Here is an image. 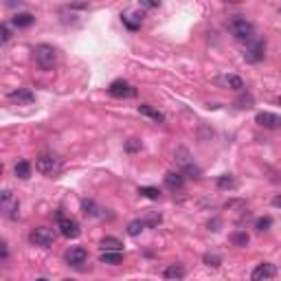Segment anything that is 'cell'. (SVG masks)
Listing matches in <instances>:
<instances>
[{"label":"cell","instance_id":"cell-1","mask_svg":"<svg viewBox=\"0 0 281 281\" xmlns=\"http://www.w3.org/2000/svg\"><path fill=\"white\" fill-rule=\"evenodd\" d=\"M226 26L237 40H241V42H253L255 26L246 16H231V20H228Z\"/></svg>","mask_w":281,"mask_h":281},{"label":"cell","instance_id":"cell-2","mask_svg":"<svg viewBox=\"0 0 281 281\" xmlns=\"http://www.w3.org/2000/svg\"><path fill=\"white\" fill-rule=\"evenodd\" d=\"M35 169L44 176H60L61 171V158L55 154H40L35 161Z\"/></svg>","mask_w":281,"mask_h":281},{"label":"cell","instance_id":"cell-3","mask_svg":"<svg viewBox=\"0 0 281 281\" xmlns=\"http://www.w3.org/2000/svg\"><path fill=\"white\" fill-rule=\"evenodd\" d=\"M33 57H35V64L42 70H51L53 66L57 64V51L51 44H40V46H35Z\"/></svg>","mask_w":281,"mask_h":281},{"label":"cell","instance_id":"cell-4","mask_svg":"<svg viewBox=\"0 0 281 281\" xmlns=\"http://www.w3.org/2000/svg\"><path fill=\"white\" fill-rule=\"evenodd\" d=\"M29 241L35 246H51L55 241V231L48 226H35L29 235Z\"/></svg>","mask_w":281,"mask_h":281},{"label":"cell","instance_id":"cell-5","mask_svg":"<svg viewBox=\"0 0 281 281\" xmlns=\"http://www.w3.org/2000/svg\"><path fill=\"white\" fill-rule=\"evenodd\" d=\"M108 92L112 97H117V99H132V97H136V88L132 83L123 81V79H117V81L110 83Z\"/></svg>","mask_w":281,"mask_h":281},{"label":"cell","instance_id":"cell-6","mask_svg":"<svg viewBox=\"0 0 281 281\" xmlns=\"http://www.w3.org/2000/svg\"><path fill=\"white\" fill-rule=\"evenodd\" d=\"M60 233L68 240H77L81 235V228H79V222L73 218H61L60 215Z\"/></svg>","mask_w":281,"mask_h":281},{"label":"cell","instance_id":"cell-7","mask_svg":"<svg viewBox=\"0 0 281 281\" xmlns=\"http://www.w3.org/2000/svg\"><path fill=\"white\" fill-rule=\"evenodd\" d=\"M263 55H266V44H263L261 40H255V42L246 48L244 60L248 61V64H257V61L263 60Z\"/></svg>","mask_w":281,"mask_h":281},{"label":"cell","instance_id":"cell-8","mask_svg":"<svg viewBox=\"0 0 281 281\" xmlns=\"http://www.w3.org/2000/svg\"><path fill=\"white\" fill-rule=\"evenodd\" d=\"M64 259L68 266H81V263H86V259H88V250L83 248V246H73V248L66 250Z\"/></svg>","mask_w":281,"mask_h":281},{"label":"cell","instance_id":"cell-9","mask_svg":"<svg viewBox=\"0 0 281 281\" xmlns=\"http://www.w3.org/2000/svg\"><path fill=\"white\" fill-rule=\"evenodd\" d=\"M255 121H257V125L266 127V130H277V127H281V117L275 112H259L257 117H255Z\"/></svg>","mask_w":281,"mask_h":281},{"label":"cell","instance_id":"cell-10","mask_svg":"<svg viewBox=\"0 0 281 281\" xmlns=\"http://www.w3.org/2000/svg\"><path fill=\"white\" fill-rule=\"evenodd\" d=\"M18 209H20V204H18V200L13 198L11 191H2V211L7 218L16 220L18 218Z\"/></svg>","mask_w":281,"mask_h":281},{"label":"cell","instance_id":"cell-11","mask_svg":"<svg viewBox=\"0 0 281 281\" xmlns=\"http://www.w3.org/2000/svg\"><path fill=\"white\" fill-rule=\"evenodd\" d=\"M277 275V266L275 263H259L257 268L253 270V281H266V279H272V277Z\"/></svg>","mask_w":281,"mask_h":281},{"label":"cell","instance_id":"cell-12","mask_svg":"<svg viewBox=\"0 0 281 281\" xmlns=\"http://www.w3.org/2000/svg\"><path fill=\"white\" fill-rule=\"evenodd\" d=\"M33 99L35 97H33V92H31L29 88H18V90L9 92V101H13V103H18V105H26Z\"/></svg>","mask_w":281,"mask_h":281},{"label":"cell","instance_id":"cell-13","mask_svg":"<svg viewBox=\"0 0 281 281\" xmlns=\"http://www.w3.org/2000/svg\"><path fill=\"white\" fill-rule=\"evenodd\" d=\"M218 83L222 88H231V90H244V81L237 75H220Z\"/></svg>","mask_w":281,"mask_h":281},{"label":"cell","instance_id":"cell-14","mask_svg":"<svg viewBox=\"0 0 281 281\" xmlns=\"http://www.w3.org/2000/svg\"><path fill=\"white\" fill-rule=\"evenodd\" d=\"M99 246H101V253H123L121 240H117V237H112V235L103 237Z\"/></svg>","mask_w":281,"mask_h":281},{"label":"cell","instance_id":"cell-15","mask_svg":"<svg viewBox=\"0 0 281 281\" xmlns=\"http://www.w3.org/2000/svg\"><path fill=\"white\" fill-rule=\"evenodd\" d=\"M139 112L143 114V117H147V119H152V121H156V123H162V121H165V114H162L161 110H156L154 105H149V103H140V105H139Z\"/></svg>","mask_w":281,"mask_h":281},{"label":"cell","instance_id":"cell-16","mask_svg":"<svg viewBox=\"0 0 281 281\" xmlns=\"http://www.w3.org/2000/svg\"><path fill=\"white\" fill-rule=\"evenodd\" d=\"M162 277H165L167 281H180L184 277V266L182 263H171V266H167L165 270H162Z\"/></svg>","mask_w":281,"mask_h":281},{"label":"cell","instance_id":"cell-17","mask_svg":"<svg viewBox=\"0 0 281 281\" xmlns=\"http://www.w3.org/2000/svg\"><path fill=\"white\" fill-rule=\"evenodd\" d=\"M165 184H167V189H171V191L182 189V184H184L182 174H178V171H169V174L165 176Z\"/></svg>","mask_w":281,"mask_h":281},{"label":"cell","instance_id":"cell-18","mask_svg":"<svg viewBox=\"0 0 281 281\" xmlns=\"http://www.w3.org/2000/svg\"><path fill=\"white\" fill-rule=\"evenodd\" d=\"M11 22L18 29H26V26H31L35 22V16L33 13H16V16L11 18Z\"/></svg>","mask_w":281,"mask_h":281},{"label":"cell","instance_id":"cell-19","mask_svg":"<svg viewBox=\"0 0 281 281\" xmlns=\"http://www.w3.org/2000/svg\"><path fill=\"white\" fill-rule=\"evenodd\" d=\"M145 228H147L145 220H132V222L127 224V235H130V237H136V235H140Z\"/></svg>","mask_w":281,"mask_h":281},{"label":"cell","instance_id":"cell-20","mask_svg":"<svg viewBox=\"0 0 281 281\" xmlns=\"http://www.w3.org/2000/svg\"><path fill=\"white\" fill-rule=\"evenodd\" d=\"M16 176L22 180L31 178V162L29 161H18L16 162Z\"/></svg>","mask_w":281,"mask_h":281},{"label":"cell","instance_id":"cell-21","mask_svg":"<svg viewBox=\"0 0 281 281\" xmlns=\"http://www.w3.org/2000/svg\"><path fill=\"white\" fill-rule=\"evenodd\" d=\"M99 261L101 263H110V266H117V263L123 261V253H101Z\"/></svg>","mask_w":281,"mask_h":281},{"label":"cell","instance_id":"cell-22","mask_svg":"<svg viewBox=\"0 0 281 281\" xmlns=\"http://www.w3.org/2000/svg\"><path fill=\"white\" fill-rule=\"evenodd\" d=\"M121 20L130 31H136V29H140V20H143V16H127V13H123Z\"/></svg>","mask_w":281,"mask_h":281},{"label":"cell","instance_id":"cell-23","mask_svg":"<svg viewBox=\"0 0 281 281\" xmlns=\"http://www.w3.org/2000/svg\"><path fill=\"white\" fill-rule=\"evenodd\" d=\"M139 193L149 198V200H161V191L156 187H139Z\"/></svg>","mask_w":281,"mask_h":281},{"label":"cell","instance_id":"cell-24","mask_svg":"<svg viewBox=\"0 0 281 281\" xmlns=\"http://www.w3.org/2000/svg\"><path fill=\"white\" fill-rule=\"evenodd\" d=\"M235 178H233V176L231 174H224V176H220V178H218V187L220 189H233V187H235Z\"/></svg>","mask_w":281,"mask_h":281},{"label":"cell","instance_id":"cell-25","mask_svg":"<svg viewBox=\"0 0 281 281\" xmlns=\"http://www.w3.org/2000/svg\"><path fill=\"white\" fill-rule=\"evenodd\" d=\"M235 105L237 108H241V110H248V108H253V95H240L237 97V101H235Z\"/></svg>","mask_w":281,"mask_h":281},{"label":"cell","instance_id":"cell-26","mask_svg":"<svg viewBox=\"0 0 281 281\" xmlns=\"http://www.w3.org/2000/svg\"><path fill=\"white\" fill-rule=\"evenodd\" d=\"M272 226V220L270 218H259L257 222H255V228H257L259 233H263V231H268V228Z\"/></svg>","mask_w":281,"mask_h":281},{"label":"cell","instance_id":"cell-27","mask_svg":"<svg viewBox=\"0 0 281 281\" xmlns=\"http://www.w3.org/2000/svg\"><path fill=\"white\" fill-rule=\"evenodd\" d=\"M231 241L235 246H246L248 244V235H246V233H235V235L231 237Z\"/></svg>","mask_w":281,"mask_h":281},{"label":"cell","instance_id":"cell-28","mask_svg":"<svg viewBox=\"0 0 281 281\" xmlns=\"http://www.w3.org/2000/svg\"><path fill=\"white\" fill-rule=\"evenodd\" d=\"M161 220H162L161 213H149L147 218H145V224H147V226H158V224H161Z\"/></svg>","mask_w":281,"mask_h":281},{"label":"cell","instance_id":"cell-29","mask_svg":"<svg viewBox=\"0 0 281 281\" xmlns=\"http://www.w3.org/2000/svg\"><path fill=\"white\" fill-rule=\"evenodd\" d=\"M204 261L209 263V266H213V268H218L220 263H222V257H218V255H204Z\"/></svg>","mask_w":281,"mask_h":281},{"label":"cell","instance_id":"cell-30","mask_svg":"<svg viewBox=\"0 0 281 281\" xmlns=\"http://www.w3.org/2000/svg\"><path fill=\"white\" fill-rule=\"evenodd\" d=\"M0 33H2V44H7L9 40H11V31H9L7 22H2V24H0Z\"/></svg>","mask_w":281,"mask_h":281},{"label":"cell","instance_id":"cell-31","mask_svg":"<svg viewBox=\"0 0 281 281\" xmlns=\"http://www.w3.org/2000/svg\"><path fill=\"white\" fill-rule=\"evenodd\" d=\"M83 213H86V215H97L95 202H92V200H83Z\"/></svg>","mask_w":281,"mask_h":281},{"label":"cell","instance_id":"cell-32","mask_svg":"<svg viewBox=\"0 0 281 281\" xmlns=\"http://www.w3.org/2000/svg\"><path fill=\"white\" fill-rule=\"evenodd\" d=\"M125 149H127V152H136V149H140V140L130 139V140H127V145H125Z\"/></svg>","mask_w":281,"mask_h":281},{"label":"cell","instance_id":"cell-33","mask_svg":"<svg viewBox=\"0 0 281 281\" xmlns=\"http://www.w3.org/2000/svg\"><path fill=\"white\" fill-rule=\"evenodd\" d=\"M272 206H275V209H281V193L272 198Z\"/></svg>","mask_w":281,"mask_h":281},{"label":"cell","instance_id":"cell-34","mask_svg":"<svg viewBox=\"0 0 281 281\" xmlns=\"http://www.w3.org/2000/svg\"><path fill=\"white\" fill-rule=\"evenodd\" d=\"M143 7H158V2H140Z\"/></svg>","mask_w":281,"mask_h":281},{"label":"cell","instance_id":"cell-35","mask_svg":"<svg viewBox=\"0 0 281 281\" xmlns=\"http://www.w3.org/2000/svg\"><path fill=\"white\" fill-rule=\"evenodd\" d=\"M35 281H48V279H44V277H40V279H35Z\"/></svg>","mask_w":281,"mask_h":281},{"label":"cell","instance_id":"cell-36","mask_svg":"<svg viewBox=\"0 0 281 281\" xmlns=\"http://www.w3.org/2000/svg\"><path fill=\"white\" fill-rule=\"evenodd\" d=\"M279 105H281V97H279Z\"/></svg>","mask_w":281,"mask_h":281},{"label":"cell","instance_id":"cell-37","mask_svg":"<svg viewBox=\"0 0 281 281\" xmlns=\"http://www.w3.org/2000/svg\"><path fill=\"white\" fill-rule=\"evenodd\" d=\"M66 281H70V279H66Z\"/></svg>","mask_w":281,"mask_h":281}]
</instances>
